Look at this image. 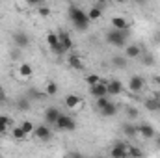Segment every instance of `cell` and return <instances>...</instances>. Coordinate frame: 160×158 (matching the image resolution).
Wrapping results in <instances>:
<instances>
[{
	"instance_id": "6da1fadb",
	"label": "cell",
	"mask_w": 160,
	"mask_h": 158,
	"mask_svg": "<svg viewBox=\"0 0 160 158\" xmlns=\"http://www.w3.org/2000/svg\"><path fill=\"white\" fill-rule=\"evenodd\" d=\"M67 15H69V21L73 22V26L78 30V32H88V28H89V17H88V13L80 7V6H75V4H71L69 6V11H67Z\"/></svg>"
},
{
	"instance_id": "7a4b0ae2",
	"label": "cell",
	"mask_w": 160,
	"mask_h": 158,
	"mask_svg": "<svg viewBox=\"0 0 160 158\" xmlns=\"http://www.w3.org/2000/svg\"><path fill=\"white\" fill-rule=\"evenodd\" d=\"M127 37L128 32H119V30H108L106 32V43L118 48H125L127 47Z\"/></svg>"
},
{
	"instance_id": "3957f363",
	"label": "cell",
	"mask_w": 160,
	"mask_h": 158,
	"mask_svg": "<svg viewBox=\"0 0 160 158\" xmlns=\"http://www.w3.org/2000/svg\"><path fill=\"white\" fill-rule=\"evenodd\" d=\"M13 45L17 47V48H26V47H30V36L24 32V30H17V32H13Z\"/></svg>"
},
{
	"instance_id": "277c9868",
	"label": "cell",
	"mask_w": 160,
	"mask_h": 158,
	"mask_svg": "<svg viewBox=\"0 0 160 158\" xmlns=\"http://www.w3.org/2000/svg\"><path fill=\"white\" fill-rule=\"evenodd\" d=\"M47 43H48V47L52 48V52H54L56 56H63V54H65V52H63V48L60 47L58 32H48V34H47Z\"/></svg>"
},
{
	"instance_id": "5b68a950",
	"label": "cell",
	"mask_w": 160,
	"mask_h": 158,
	"mask_svg": "<svg viewBox=\"0 0 160 158\" xmlns=\"http://www.w3.org/2000/svg\"><path fill=\"white\" fill-rule=\"evenodd\" d=\"M56 128L58 130H65V132H71V130H75L77 128V123H75V119L71 117V116H60L58 119V123H56Z\"/></svg>"
},
{
	"instance_id": "8992f818",
	"label": "cell",
	"mask_w": 160,
	"mask_h": 158,
	"mask_svg": "<svg viewBox=\"0 0 160 158\" xmlns=\"http://www.w3.org/2000/svg\"><path fill=\"white\" fill-rule=\"evenodd\" d=\"M127 149H128V145L125 141H116L110 149V158H128Z\"/></svg>"
},
{
	"instance_id": "52a82bcc",
	"label": "cell",
	"mask_w": 160,
	"mask_h": 158,
	"mask_svg": "<svg viewBox=\"0 0 160 158\" xmlns=\"http://www.w3.org/2000/svg\"><path fill=\"white\" fill-rule=\"evenodd\" d=\"M34 136L41 140V141H50L52 140V130H50V126L48 125H38L36 126V130H34Z\"/></svg>"
},
{
	"instance_id": "ba28073f",
	"label": "cell",
	"mask_w": 160,
	"mask_h": 158,
	"mask_svg": "<svg viewBox=\"0 0 160 158\" xmlns=\"http://www.w3.org/2000/svg\"><path fill=\"white\" fill-rule=\"evenodd\" d=\"M136 128H138V134H140L142 138H145V140H153V138L157 136L155 126L149 125V123H140V125H136Z\"/></svg>"
},
{
	"instance_id": "9c48e42d",
	"label": "cell",
	"mask_w": 160,
	"mask_h": 158,
	"mask_svg": "<svg viewBox=\"0 0 160 158\" xmlns=\"http://www.w3.org/2000/svg\"><path fill=\"white\" fill-rule=\"evenodd\" d=\"M62 116V112L56 108V106H48L47 110H45V125H56L58 123V119Z\"/></svg>"
},
{
	"instance_id": "30bf717a",
	"label": "cell",
	"mask_w": 160,
	"mask_h": 158,
	"mask_svg": "<svg viewBox=\"0 0 160 158\" xmlns=\"http://www.w3.org/2000/svg\"><path fill=\"white\" fill-rule=\"evenodd\" d=\"M143 87H145V80L142 78L140 75H132L130 77V80H128V89L132 93H140Z\"/></svg>"
},
{
	"instance_id": "8fae6325",
	"label": "cell",
	"mask_w": 160,
	"mask_h": 158,
	"mask_svg": "<svg viewBox=\"0 0 160 158\" xmlns=\"http://www.w3.org/2000/svg\"><path fill=\"white\" fill-rule=\"evenodd\" d=\"M110 24H112L114 30H119V32H128V28H130L128 21H127L125 17H119V15L112 17V19H110Z\"/></svg>"
},
{
	"instance_id": "7c38bea8",
	"label": "cell",
	"mask_w": 160,
	"mask_h": 158,
	"mask_svg": "<svg viewBox=\"0 0 160 158\" xmlns=\"http://www.w3.org/2000/svg\"><path fill=\"white\" fill-rule=\"evenodd\" d=\"M89 95L93 99H101V97H108V89H106V82H99L97 86L89 87Z\"/></svg>"
},
{
	"instance_id": "4fadbf2b",
	"label": "cell",
	"mask_w": 160,
	"mask_h": 158,
	"mask_svg": "<svg viewBox=\"0 0 160 158\" xmlns=\"http://www.w3.org/2000/svg\"><path fill=\"white\" fill-rule=\"evenodd\" d=\"M58 39H60V47L63 48V52H69L73 48V39H71V36L65 30H60L58 32Z\"/></svg>"
},
{
	"instance_id": "5bb4252c",
	"label": "cell",
	"mask_w": 160,
	"mask_h": 158,
	"mask_svg": "<svg viewBox=\"0 0 160 158\" xmlns=\"http://www.w3.org/2000/svg\"><path fill=\"white\" fill-rule=\"evenodd\" d=\"M123 56H125L127 60H136V58L142 56V47H140V45H127Z\"/></svg>"
},
{
	"instance_id": "9a60e30c",
	"label": "cell",
	"mask_w": 160,
	"mask_h": 158,
	"mask_svg": "<svg viewBox=\"0 0 160 158\" xmlns=\"http://www.w3.org/2000/svg\"><path fill=\"white\" fill-rule=\"evenodd\" d=\"M106 89H108V95H119L123 91V82L121 80H110L106 82Z\"/></svg>"
},
{
	"instance_id": "2e32d148",
	"label": "cell",
	"mask_w": 160,
	"mask_h": 158,
	"mask_svg": "<svg viewBox=\"0 0 160 158\" xmlns=\"http://www.w3.org/2000/svg\"><path fill=\"white\" fill-rule=\"evenodd\" d=\"M67 63H69V67H73V69H77V71H80V69L84 67L82 58H80L77 52H71V54L67 56Z\"/></svg>"
},
{
	"instance_id": "e0dca14e",
	"label": "cell",
	"mask_w": 160,
	"mask_h": 158,
	"mask_svg": "<svg viewBox=\"0 0 160 158\" xmlns=\"http://www.w3.org/2000/svg\"><path fill=\"white\" fill-rule=\"evenodd\" d=\"M80 104H82V99H80L78 95L71 93V95H67V97H65V108L75 110V108H78Z\"/></svg>"
},
{
	"instance_id": "ac0fdd59",
	"label": "cell",
	"mask_w": 160,
	"mask_h": 158,
	"mask_svg": "<svg viewBox=\"0 0 160 158\" xmlns=\"http://www.w3.org/2000/svg\"><path fill=\"white\" fill-rule=\"evenodd\" d=\"M99 112H101L102 117H114V116L118 114V104H116V102H108V104H106L102 110H99Z\"/></svg>"
},
{
	"instance_id": "d6986e66",
	"label": "cell",
	"mask_w": 160,
	"mask_h": 158,
	"mask_svg": "<svg viewBox=\"0 0 160 158\" xmlns=\"http://www.w3.org/2000/svg\"><path fill=\"white\" fill-rule=\"evenodd\" d=\"M123 132H125V136L127 138H136L138 136V128H136V125H132V123H123Z\"/></svg>"
},
{
	"instance_id": "ffe728a7",
	"label": "cell",
	"mask_w": 160,
	"mask_h": 158,
	"mask_svg": "<svg viewBox=\"0 0 160 158\" xmlns=\"http://www.w3.org/2000/svg\"><path fill=\"white\" fill-rule=\"evenodd\" d=\"M19 75H21L22 78H30V77L34 75V67H32L30 63H21V65H19Z\"/></svg>"
},
{
	"instance_id": "44dd1931",
	"label": "cell",
	"mask_w": 160,
	"mask_h": 158,
	"mask_svg": "<svg viewBox=\"0 0 160 158\" xmlns=\"http://www.w3.org/2000/svg\"><path fill=\"white\" fill-rule=\"evenodd\" d=\"M127 153H128V158H143V151L136 145H128Z\"/></svg>"
},
{
	"instance_id": "7402d4cb",
	"label": "cell",
	"mask_w": 160,
	"mask_h": 158,
	"mask_svg": "<svg viewBox=\"0 0 160 158\" xmlns=\"http://www.w3.org/2000/svg\"><path fill=\"white\" fill-rule=\"evenodd\" d=\"M88 17H89V21H97V19H101V15H102V11L99 9V7H95V6H91L88 11Z\"/></svg>"
},
{
	"instance_id": "603a6c76",
	"label": "cell",
	"mask_w": 160,
	"mask_h": 158,
	"mask_svg": "<svg viewBox=\"0 0 160 158\" xmlns=\"http://www.w3.org/2000/svg\"><path fill=\"white\" fill-rule=\"evenodd\" d=\"M112 65L118 67V69H125L127 67V58L125 56H114L112 58Z\"/></svg>"
},
{
	"instance_id": "cb8c5ba5",
	"label": "cell",
	"mask_w": 160,
	"mask_h": 158,
	"mask_svg": "<svg viewBox=\"0 0 160 158\" xmlns=\"http://www.w3.org/2000/svg\"><path fill=\"white\" fill-rule=\"evenodd\" d=\"M17 108H19V110H22V112L30 110V108H32V106H30V99H28V97L19 99V101H17Z\"/></svg>"
},
{
	"instance_id": "d4e9b609",
	"label": "cell",
	"mask_w": 160,
	"mask_h": 158,
	"mask_svg": "<svg viewBox=\"0 0 160 158\" xmlns=\"http://www.w3.org/2000/svg\"><path fill=\"white\" fill-rule=\"evenodd\" d=\"M11 136H13V140H24V138H26V134H24V130L21 128V125L11 128Z\"/></svg>"
},
{
	"instance_id": "484cf974",
	"label": "cell",
	"mask_w": 160,
	"mask_h": 158,
	"mask_svg": "<svg viewBox=\"0 0 160 158\" xmlns=\"http://www.w3.org/2000/svg\"><path fill=\"white\" fill-rule=\"evenodd\" d=\"M143 104H145V108H147L149 112H155V110H158V99H147Z\"/></svg>"
},
{
	"instance_id": "4316f807",
	"label": "cell",
	"mask_w": 160,
	"mask_h": 158,
	"mask_svg": "<svg viewBox=\"0 0 160 158\" xmlns=\"http://www.w3.org/2000/svg\"><path fill=\"white\" fill-rule=\"evenodd\" d=\"M21 128L24 130L26 136H28V134H34V130H36V126H34L30 121H22V123H21Z\"/></svg>"
},
{
	"instance_id": "83f0119b",
	"label": "cell",
	"mask_w": 160,
	"mask_h": 158,
	"mask_svg": "<svg viewBox=\"0 0 160 158\" xmlns=\"http://www.w3.org/2000/svg\"><path fill=\"white\" fill-rule=\"evenodd\" d=\"M99 82H102L99 75H88V77H86V84H88L89 87H91V86H97Z\"/></svg>"
},
{
	"instance_id": "f1b7e54d",
	"label": "cell",
	"mask_w": 160,
	"mask_h": 158,
	"mask_svg": "<svg viewBox=\"0 0 160 158\" xmlns=\"http://www.w3.org/2000/svg\"><path fill=\"white\" fill-rule=\"evenodd\" d=\"M56 93H58V84L56 82H48L47 89H45V95H56Z\"/></svg>"
},
{
	"instance_id": "f546056e",
	"label": "cell",
	"mask_w": 160,
	"mask_h": 158,
	"mask_svg": "<svg viewBox=\"0 0 160 158\" xmlns=\"http://www.w3.org/2000/svg\"><path fill=\"white\" fill-rule=\"evenodd\" d=\"M108 102H110V99H108V97H101V99H95V108H97V110H102V108H104Z\"/></svg>"
},
{
	"instance_id": "4dcf8cb0",
	"label": "cell",
	"mask_w": 160,
	"mask_h": 158,
	"mask_svg": "<svg viewBox=\"0 0 160 158\" xmlns=\"http://www.w3.org/2000/svg\"><path fill=\"white\" fill-rule=\"evenodd\" d=\"M11 125V117H8V116H0V126L2 128H8Z\"/></svg>"
},
{
	"instance_id": "1f68e13d",
	"label": "cell",
	"mask_w": 160,
	"mask_h": 158,
	"mask_svg": "<svg viewBox=\"0 0 160 158\" xmlns=\"http://www.w3.org/2000/svg\"><path fill=\"white\" fill-rule=\"evenodd\" d=\"M127 116H128V119H136L140 114H138V110H136V108L128 106V108H127Z\"/></svg>"
},
{
	"instance_id": "d6a6232c",
	"label": "cell",
	"mask_w": 160,
	"mask_h": 158,
	"mask_svg": "<svg viewBox=\"0 0 160 158\" xmlns=\"http://www.w3.org/2000/svg\"><path fill=\"white\" fill-rule=\"evenodd\" d=\"M38 13H39L41 17H48V15H50V7H47V6L43 4L39 9H38Z\"/></svg>"
},
{
	"instance_id": "836d02e7",
	"label": "cell",
	"mask_w": 160,
	"mask_h": 158,
	"mask_svg": "<svg viewBox=\"0 0 160 158\" xmlns=\"http://www.w3.org/2000/svg\"><path fill=\"white\" fill-rule=\"evenodd\" d=\"M11 58H13V60H19V58H21V48L15 47V48L11 50Z\"/></svg>"
},
{
	"instance_id": "e575fe53",
	"label": "cell",
	"mask_w": 160,
	"mask_h": 158,
	"mask_svg": "<svg viewBox=\"0 0 160 158\" xmlns=\"http://www.w3.org/2000/svg\"><path fill=\"white\" fill-rule=\"evenodd\" d=\"M143 63H145V65H153V63H155L153 56H149V54H147V56H143Z\"/></svg>"
},
{
	"instance_id": "d590c367",
	"label": "cell",
	"mask_w": 160,
	"mask_h": 158,
	"mask_svg": "<svg viewBox=\"0 0 160 158\" xmlns=\"http://www.w3.org/2000/svg\"><path fill=\"white\" fill-rule=\"evenodd\" d=\"M4 101H6V89H4V87L0 86V104H2Z\"/></svg>"
},
{
	"instance_id": "8d00e7d4",
	"label": "cell",
	"mask_w": 160,
	"mask_h": 158,
	"mask_svg": "<svg viewBox=\"0 0 160 158\" xmlns=\"http://www.w3.org/2000/svg\"><path fill=\"white\" fill-rule=\"evenodd\" d=\"M43 95L41 93H38V91H30V99H41Z\"/></svg>"
},
{
	"instance_id": "74e56055",
	"label": "cell",
	"mask_w": 160,
	"mask_h": 158,
	"mask_svg": "<svg viewBox=\"0 0 160 158\" xmlns=\"http://www.w3.org/2000/svg\"><path fill=\"white\" fill-rule=\"evenodd\" d=\"M93 6H95V7H99V9L102 11V9L106 7V2H97V4H93Z\"/></svg>"
},
{
	"instance_id": "f35d334b",
	"label": "cell",
	"mask_w": 160,
	"mask_h": 158,
	"mask_svg": "<svg viewBox=\"0 0 160 158\" xmlns=\"http://www.w3.org/2000/svg\"><path fill=\"white\" fill-rule=\"evenodd\" d=\"M155 145H157V149H160V134L155 136Z\"/></svg>"
},
{
	"instance_id": "ab89813d",
	"label": "cell",
	"mask_w": 160,
	"mask_h": 158,
	"mask_svg": "<svg viewBox=\"0 0 160 158\" xmlns=\"http://www.w3.org/2000/svg\"><path fill=\"white\" fill-rule=\"evenodd\" d=\"M69 158H84V156H82L80 153H71V155H69Z\"/></svg>"
},
{
	"instance_id": "60d3db41",
	"label": "cell",
	"mask_w": 160,
	"mask_h": 158,
	"mask_svg": "<svg viewBox=\"0 0 160 158\" xmlns=\"http://www.w3.org/2000/svg\"><path fill=\"white\" fill-rule=\"evenodd\" d=\"M153 39H155V43H160V32H157V34L153 36Z\"/></svg>"
},
{
	"instance_id": "b9f144b4",
	"label": "cell",
	"mask_w": 160,
	"mask_h": 158,
	"mask_svg": "<svg viewBox=\"0 0 160 158\" xmlns=\"http://www.w3.org/2000/svg\"><path fill=\"white\" fill-rule=\"evenodd\" d=\"M155 82H158L160 84V77H155Z\"/></svg>"
},
{
	"instance_id": "7bdbcfd3",
	"label": "cell",
	"mask_w": 160,
	"mask_h": 158,
	"mask_svg": "<svg viewBox=\"0 0 160 158\" xmlns=\"http://www.w3.org/2000/svg\"><path fill=\"white\" fill-rule=\"evenodd\" d=\"M158 110H160V101H158Z\"/></svg>"
},
{
	"instance_id": "ee69618b",
	"label": "cell",
	"mask_w": 160,
	"mask_h": 158,
	"mask_svg": "<svg viewBox=\"0 0 160 158\" xmlns=\"http://www.w3.org/2000/svg\"><path fill=\"white\" fill-rule=\"evenodd\" d=\"M97 158H106V156H97Z\"/></svg>"
},
{
	"instance_id": "f6af8a7d",
	"label": "cell",
	"mask_w": 160,
	"mask_h": 158,
	"mask_svg": "<svg viewBox=\"0 0 160 158\" xmlns=\"http://www.w3.org/2000/svg\"><path fill=\"white\" fill-rule=\"evenodd\" d=\"M0 158H2V156H0Z\"/></svg>"
}]
</instances>
